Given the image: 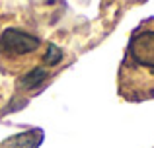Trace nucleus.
Returning a JSON list of instances; mask_svg holds the SVG:
<instances>
[{
    "instance_id": "f257e3e1",
    "label": "nucleus",
    "mask_w": 154,
    "mask_h": 148,
    "mask_svg": "<svg viewBox=\"0 0 154 148\" xmlns=\"http://www.w3.org/2000/svg\"><path fill=\"white\" fill-rule=\"evenodd\" d=\"M117 92L133 103L154 98V18L133 29L117 74Z\"/></svg>"
},
{
    "instance_id": "f03ea898",
    "label": "nucleus",
    "mask_w": 154,
    "mask_h": 148,
    "mask_svg": "<svg viewBox=\"0 0 154 148\" xmlns=\"http://www.w3.org/2000/svg\"><path fill=\"white\" fill-rule=\"evenodd\" d=\"M43 47L41 37L20 27H8L0 33V72L20 74L27 68Z\"/></svg>"
},
{
    "instance_id": "7ed1b4c3",
    "label": "nucleus",
    "mask_w": 154,
    "mask_h": 148,
    "mask_svg": "<svg viewBox=\"0 0 154 148\" xmlns=\"http://www.w3.org/2000/svg\"><path fill=\"white\" fill-rule=\"evenodd\" d=\"M43 138H45L43 129L35 127V129H29L26 133H20V134H14V137L6 138L0 144V148H39Z\"/></svg>"
}]
</instances>
